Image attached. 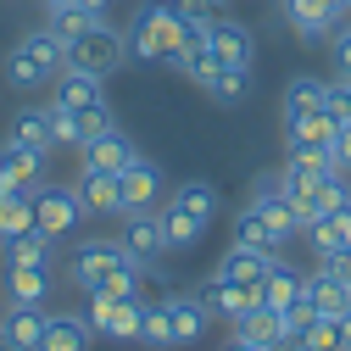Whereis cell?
<instances>
[{
    "instance_id": "cell-15",
    "label": "cell",
    "mask_w": 351,
    "mask_h": 351,
    "mask_svg": "<svg viewBox=\"0 0 351 351\" xmlns=\"http://www.w3.org/2000/svg\"><path fill=\"white\" fill-rule=\"evenodd\" d=\"M128 156H134V145H128V134H117V128H106V134H95V140L78 145L84 173H123Z\"/></svg>"
},
{
    "instance_id": "cell-1",
    "label": "cell",
    "mask_w": 351,
    "mask_h": 351,
    "mask_svg": "<svg viewBox=\"0 0 351 351\" xmlns=\"http://www.w3.org/2000/svg\"><path fill=\"white\" fill-rule=\"evenodd\" d=\"M67 279L90 295V290H117V295H140V262L123 251V240H78L67 256Z\"/></svg>"
},
{
    "instance_id": "cell-14",
    "label": "cell",
    "mask_w": 351,
    "mask_h": 351,
    "mask_svg": "<svg viewBox=\"0 0 351 351\" xmlns=\"http://www.w3.org/2000/svg\"><path fill=\"white\" fill-rule=\"evenodd\" d=\"M117 179H123V206H128V212H134V206H156V195H162V167H156L151 156L134 151Z\"/></svg>"
},
{
    "instance_id": "cell-49",
    "label": "cell",
    "mask_w": 351,
    "mask_h": 351,
    "mask_svg": "<svg viewBox=\"0 0 351 351\" xmlns=\"http://www.w3.org/2000/svg\"><path fill=\"white\" fill-rule=\"evenodd\" d=\"M67 6H78V0H45V12H67Z\"/></svg>"
},
{
    "instance_id": "cell-32",
    "label": "cell",
    "mask_w": 351,
    "mask_h": 351,
    "mask_svg": "<svg viewBox=\"0 0 351 351\" xmlns=\"http://www.w3.org/2000/svg\"><path fill=\"white\" fill-rule=\"evenodd\" d=\"M140 346H151V351H173L167 301H145V306H140Z\"/></svg>"
},
{
    "instance_id": "cell-20",
    "label": "cell",
    "mask_w": 351,
    "mask_h": 351,
    "mask_svg": "<svg viewBox=\"0 0 351 351\" xmlns=\"http://www.w3.org/2000/svg\"><path fill=\"white\" fill-rule=\"evenodd\" d=\"M45 324H51L45 306H6V318H0V329H6V340L17 351H39L45 346Z\"/></svg>"
},
{
    "instance_id": "cell-23",
    "label": "cell",
    "mask_w": 351,
    "mask_h": 351,
    "mask_svg": "<svg viewBox=\"0 0 351 351\" xmlns=\"http://www.w3.org/2000/svg\"><path fill=\"white\" fill-rule=\"evenodd\" d=\"M306 301H313V313L318 318H346L351 313V285H340L335 274H313V279H306Z\"/></svg>"
},
{
    "instance_id": "cell-30",
    "label": "cell",
    "mask_w": 351,
    "mask_h": 351,
    "mask_svg": "<svg viewBox=\"0 0 351 351\" xmlns=\"http://www.w3.org/2000/svg\"><path fill=\"white\" fill-rule=\"evenodd\" d=\"M285 351H346V318H313L301 340H290Z\"/></svg>"
},
{
    "instance_id": "cell-13",
    "label": "cell",
    "mask_w": 351,
    "mask_h": 351,
    "mask_svg": "<svg viewBox=\"0 0 351 351\" xmlns=\"http://www.w3.org/2000/svg\"><path fill=\"white\" fill-rule=\"evenodd\" d=\"M45 295H51L45 262H12L6 268V306H45Z\"/></svg>"
},
{
    "instance_id": "cell-29",
    "label": "cell",
    "mask_w": 351,
    "mask_h": 351,
    "mask_svg": "<svg viewBox=\"0 0 351 351\" xmlns=\"http://www.w3.org/2000/svg\"><path fill=\"white\" fill-rule=\"evenodd\" d=\"M23 229H34V195L0 184V240H12V234H23Z\"/></svg>"
},
{
    "instance_id": "cell-43",
    "label": "cell",
    "mask_w": 351,
    "mask_h": 351,
    "mask_svg": "<svg viewBox=\"0 0 351 351\" xmlns=\"http://www.w3.org/2000/svg\"><path fill=\"white\" fill-rule=\"evenodd\" d=\"M318 268H324V274H335L340 285H351V245H340V251H329V256H318Z\"/></svg>"
},
{
    "instance_id": "cell-33",
    "label": "cell",
    "mask_w": 351,
    "mask_h": 351,
    "mask_svg": "<svg viewBox=\"0 0 351 351\" xmlns=\"http://www.w3.org/2000/svg\"><path fill=\"white\" fill-rule=\"evenodd\" d=\"M206 95H212V101H223V106L245 101V95H251V67H229V62H223V67L212 73V84H206Z\"/></svg>"
},
{
    "instance_id": "cell-7",
    "label": "cell",
    "mask_w": 351,
    "mask_h": 351,
    "mask_svg": "<svg viewBox=\"0 0 351 351\" xmlns=\"http://www.w3.org/2000/svg\"><path fill=\"white\" fill-rule=\"evenodd\" d=\"M279 12H285V23L295 28V39H306V45H318V39H329V34L340 28L335 0H279Z\"/></svg>"
},
{
    "instance_id": "cell-50",
    "label": "cell",
    "mask_w": 351,
    "mask_h": 351,
    "mask_svg": "<svg viewBox=\"0 0 351 351\" xmlns=\"http://www.w3.org/2000/svg\"><path fill=\"white\" fill-rule=\"evenodd\" d=\"M335 12H340V23H351V0H335Z\"/></svg>"
},
{
    "instance_id": "cell-31",
    "label": "cell",
    "mask_w": 351,
    "mask_h": 351,
    "mask_svg": "<svg viewBox=\"0 0 351 351\" xmlns=\"http://www.w3.org/2000/svg\"><path fill=\"white\" fill-rule=\"evenodd\" d=\"M313 106H329V84L324 78H290L285 84V117H295V112H313Z\"/></svg>"
},
{
    "instance_id": "cell-39",
    "label": "cell",
    "mask_w": 351,
    "mask_h": 351,
    "mask_svg": "<svg viewBox=\"0 0 351 351\" xmlns=\"http://www.w3.org/2000/svg\"><path fill=\"white\" fill-rule=\"evenodd\" d=\"M167 12L179 17L184 28H212V17H217L212 0H167Z\"/></svg>"
},
{
    "instance_id": "cell-47",
    "label": "cell",
    "mask_w": 351,
    "mask_h": 351,
    "mask_svg": "<svg viewBox=\"0 0 351 351\" xmlns=\"http://www.w3.org/2000/svg\"><path fill=\"white\" fill-rule=\"evenodd\" d=\"M78 6H84V12H90V17H101V12L112 6V0H78Z\"/></svg>"
},
{
    "instance_id": "cell-11",
    "label": "cell",
    "mask_w": 351,
    "mask_h": 351,
    "mask_svg": "<svg viewBox=\"0 0 351 351\" xmlns=\"http://www.w3.org/2000/svg\"><path fill=\"white\" fill-rule=\"evenodd\" d=\"M0 184L34 195L39 184H45V151H28V145H12L6 140V151H0Z\"/></svg>"
},
{
    "instance_id": "cell-44",
    "label": "cell",
    "mask_w": 351,
    "mask_h": 351,
    "mask_svg": "<svg viewBox=\"0 0 351 351\" xmlns=\"http://www.w3.org/2000/svg\"><path fill=\"white\" fill-rule=\"evenodd\" d=\"M329 112H335V117H351V73H340V78L329 84Z\"/></svg>"
},
{
    "instance_id": "cell-8",
    "label": "cell",
    "mask_w": 351,
    "mask_h": 351,
    "mask_svg": "<svg viewBox=\"0 0 351 351\" xmlns=\"http://www.w3.org/2000/svg\"><path fill=\"white\" fill-rule=\"evenodd\" d=\"M335 128H340V117L329 112V106H313V112H295V117H285V140H290V151H329L335 145Z\"/></svg>"
},
{
    "instance_id": "cell-40",
    "label": "cell",
    "mask_w": 351,
    "mask_h": 351,
    "mask_svg": "<svg viewBox=\"0 0 351 351\" xmlns=\"http://www.w3.org/2000/svg\"><path fill=\"white\" fill-rule=\"evenodd\" d=\"M51 134H56V145H84V128H78V112H67V106H56L51 101Z\"/></svg>"
},
{
    "instance_id": "cell-41",
    "label": "cell",
    "mask_w": 351,
    "mask_h": 351,
    "mask_svg": "<svg viewBox=\"0 0 351 351\" xmlns=\"http://www.w3.org/2000/svg\"><path fill=\"white\" fill-rule=\"evenodd\" d=\"M117 301H123L117 290H90V313H84V318L95 324V335H101V329L112 324V313H117Z\"/></svg>"
},
{
    "instance_id": "cell-27",
    "label": "cell",
    "mask_w": 351,
    "mask_h": 351,
    "mask_svg": "<svg viewBox=\"0 0 351 351\" xmlns=\"http://www.w3.org/2000/svg\"><path fill=\"white\" fill-rule=\"evenodd\" d=\"M12 145L51 151V145H56V134H51V106H28V112H17V123H12Z\"/></svg>"
},
{
    "instance_id": "cell-51",
    "label": "cell",
    "mask_w": 351,
    "mask_h": 351,
    "mask_svg": "<svg viewBox=\"0 0 351 351\" xmlns=\"http://www.w3.org/2000/svg\"><path fill=\"white\" fill-rule=\"evenodd\" d=\"M340 229H346V245H351V206L340 212Z\"/></svg>"
},
{
    "instance_id": "cell-54",
    "label": "cell",
    "mask_w": 351,
    "mask_h": 351,
    "mask_svg": "<svg viewBox=\"0 0 351 351\" xmlns=\"http://www.w3.org/2000/svg\"><path fill=\"white\" fill-rule=\"evenodd\" d=\"M212 6H229V0H212Z\"/></svg>"
},
{
    "instance_id": "cell-42",
    "label": "cell",
    "mask_w": 351,
    "mask_h": 351,
    "mask_svg": "<svg viewBox=\"0 0 351 351\" xmlns=\"http://www.w3.org/2000/svg\"><path fill=\"white\" fill-rule=\"evenodd\" d=\"M78 128H84V140H95V134H106V128H117V123H112V106H90V112H78Z\"/></svg>"
},
{
    "instance_id": "cell-28",
    "label": "cell",
    "mask_w": 351,
    "mask_h": 351,
    "mask_svg": "<svg viewBox=\"0 0 351 351\" xmlns=\"http://www.w3.org/2000/svg\"><path fill=\"white\" fill-rule=\"evenodd\" d=\"M234 240L240 245H256V251H279L285 240L274 234V223H268V217H262V206L251 201V206H240V217H234Z\"/></svg>"
},
{
    "instance_id": "cell-25",
    "label": "cell",
    "mask_w": 351,
    "mask_h": 351,
    "mask_svg": "<svg viewBox=\"0 0 351 351\" xmlns=\"http://www.w3.org/2000/svg\"><path fill=\"white\" fill-rule=\"evenodd\" d=\"M301 290H306V279H301L295 268H285L279 256H274V268H268V279L256 285V295H262V306H274V313H285V306H290V301H295Z\"/></svg>"
},
{
    "instance_id": "cell-3",
    "label": "cell",
    "mask_w": 351,
    "mask_h": 351,
    "mask_svg": "<svg viewBox=\"0 0 351 351\" xmlns=\"http://www.w3.org/2000/svg\"><path fill=\"white\" fill-rule=\"evenodd\" d=\"M62 67H67V45H62L51 28H39V34H28V39L12 45V56H6V84H12V90H51Z\"/></svg>"
},
{
    "instance_id": "cell-10",
    "label": "cell",
    "mask_w": 351,
    "mask_h": 351,
    "mask_svg": "<svg viewBox=\"0 0 351 351\" xmlns=\"http://www.w3.org/2000/svg\"><path fill=\"white\" fill-rule=\"evenodd\" d=\"M167 324H173V346H195V340L206 335V324H212L201 290H179V295H167Z\"/></svg>"
},
{
    "instance_id": "cell-17",
    "label": "cell",
    "mask_w": 351,
    "mask_h": 351,
    "mask_svg": "<svg viewBox=\"0 0 351 351\" xmlns=\"http://www.w3.org/2000/svg\"><path fill=\"white\" fill-rule=\"evenodd\" d=\"M251 201L262 206V217H268V223H274V234H279V240L301 234V212H295V201H290V195L279 190V173H274V179H262Z\"/></svg>"
},
{
    "instance_id": "cell-4",
    "label": "cell",
    "mask_w": 351,
    "mask_h": 351,
    "mask_svg": "<svg viewBox=\"0 0 351 351\" xmlns=\"http://www.w3.org/2000/svg\"><path fill=\"white\" fill-rule=\"evenodd\" d=\"M123 56H128V39H123L117 28H106V23H90V28L67 45V67L90 73V78H101V84L123 67Z\"/></svg>"
},
{
    "instance_id": "cell-34",
    "label": "cell",
    "mask_w": 351,
    "mask_h": 351,
    "mask_svg": "<svg viewBox=\"0 0 351 351\" xmlns=\"http://www.w3.org/2000/svg\"><path fill=\"white\" fill-rule=\"evenodd\" d=\"M162 234H167V251H195L206 229H201V223H190V217L167 201V206H162Z\"/></svg>"
},
{
    "instance_id": "cell-48",
    "label": "cell",
    "mask_w": 351,
    "mask_h": 351,
    "mask_svg": "<svg viewBox=\"0 0 351 351\" xmlns=\"http://www.w3.org/2000/svg\"><path fill=\"white\" fill-rule=\"evenodd\" d=\"M223 351H268V346H245V340H229Z\"/></svg>"
},
{
    "instance_id": "cell-36",
    "label": "cell",
    "mask_w": 351,
    "mask_h": 351,
    "mask_svg": "<svg viewBox=\"0 0 351 351\" xmlns=\"http://www.w3.org/2000/svg\"><path fill=\"white\" fill-rule=\"evenodd\" d=\"M140 306H145L140 295H123L117 313H112V324H106L101 335H106V340H140Z\"/></svg>"
},
{
    "instance_id": "cell-45",
    "label": "cell",
    "mask_w": 351,
    "mask_h": 351,
    "mask_svg": "<svg viewBox=\"0 0 351 351\" xmlns=\"http://www.w3.org/2000/svg\"><path fill=\"white\" fill-rule=\"evenodd\" d=\"M329 151H335V167H340V173H351V117H340L335 145H329Z\"/></svg>"
},
{
    "instance_id": "cell-53",
    "label": "cell",
    "mask_w": 351,
    "mask_h": 351,
    "mask_svg": "<svg viewBox=\"0 0 351 351\" xmlns=\"http://www.w3.org/2000/svg\"><path fill=\"white\" fill-rule=\"evenodd\" d=\"M346 351H351V313H346Z\"/></svg>"
},
{
    "instance_id": "cell-18",
    "label": "cell",
    "mask_w": 351,
    "mask_h": 351,
    "mask_svg": "<svg viewBox=\"0 0 351 351\" xmlns=\"http://www.w3.org/2000/svg\"><path fill=\"white\" fill-rule=\"evenodd\" d=\"M234 340H245V346H268V351H285V324H279V313H274V306H251V313H240L234 324Z\"/></svg>"
},
{
    "instance_id": "cell-21",
    "label": "cell",
    "mask_w": 351,
    "mask_h": 351,
    "mask_svg": "<svg viewBox=\"0 0 351 351\" xmlns=\"http://www.w3.org/2000/svg\"><path fill=\"white\" fill-rule=\"evenodd\" d=\"M90 340H95V324L84 313H51L45 346H39V351H90Z\"/></svg>"
},
{
    "instance_id": "cell-46",
    "label": "cell",
    "mask_w": 351,
    "mask_h": 351,
    "mask_svg": "<svg viewBox=\"0 0 351 351\" xmlns=\"http://www.w3.org/2000/svg\"><path fill=\"white\" fill-rule=\"evenodd\" d=\"M329 51H335V62H340V73H351V23H340V28L329 34Z\"/></svg>"
},
{
    "instance_id": "cell-52",
    "label": "cell",
    "mask_w": 351,
    "mask_h": 351,
    "mask_svg": "<svg viewBox=\"0 0 351 351\" xmlns=\"http://www.w3.org/2000/svg\"><path fill=\"white\" fill-rule=\"evenodd\" d=\"M0 351H17V346H12V340H6V329H0Z\"/></svg>"
},
{
    "instance_id": "cell-26",
    "label": "cell",
    "mask_w": 351,
    "mask_h": 351,
    "mask_svg": "<svg viewBox=\"0 0 351 351\" xmlns=\"http://www.w3.org/2000/svg\"><path fill=\"white\" fill-rule=\"evenodd\" d=\"M167 201L179 206V212L190 217V223H201V229H212V217H217V190H212V184H201V179H190V184H179V190H173Z\"/></svg>"
},
{
    "instance_id": "cell-37",
    "label": "cell",
    "mask_w": 351,
    "mask_h": 351,
    "mask_svg": "<svg viewBox=\"0 0 351 351\" xmlns=\"http://www.w3.org/2000/svg\"><path fill=\"white\" fill-rule=\"evenodd\" d=\"M90 23H101V17H90L84 6H67V12H51V34L62 39V45H73V39L90 28Z\"/></svg>"
},
{
    "instance_id": "cell-19",
    "label": "cell",
    "mask_w": 351,
    "mask_h": 351,
    "mask_svg": "<svg viewBox=\"0 0 351 351\" xmlns=\"http://www.w3.org/2000/svg\"><path fill=\"white\" fill-rule=\"evenodd\" d=\"M274 268V251H256V245H229L223 262H217V279H234V285H262Z\"/></svg>"
},
{
    "instance_id": "cell-24",
    "label": "cell",
    "mask_w": 351,
    "mask_h": 351,
    "mask_svg": "<svg viewBox=\"0 0 351 351\" xmlns=\"http://www.w3.org/2000/svg\"><path fill=\"white\" fill-rule=\"evenodd\" d=\"M51 251H56V240L34 223V229H23L12 240H0V268H12V262H45L51 268Z\"/></svg>"
},
{
    "instance_id": "cell-38",
    "label": "cell",
    "mask_w": 351,
    "mask_h": 351,
    "mask_svg": "<svg viewBox=\"0 0 351 351\" xmlns=\"http://www.w3.org/2000/svg\"><path fill=\"white\" fill-rule=\"evenodd\" d=\"M313 318H318V313H313V301H306V290H301V295L285 306V313H279V324H285V346H290V340H301Z\"/></svg>"
},
{
    "instance_id": "cell-6",
    "label": "cell",
    "mask_w": 351,
    "mask_h": 351,
    "mask_svg": "<svg viewBox=\"0 0 351 351\" xmlns=\"http://www.w3.org/2000/svg\"><path fill=\"white\" fill-rule=\"evenodd\" d=\"M123 217H128V223H123V234H117V240H123V251L134 256L140 268H151V262L167 251V234H162V212H156V206H134V212H123Z\"/></svg>"
},
{
    "instance_id": "cell-9",
    "label": "cell",
    "mask_w": 351,
    "mask_h": 351,
    "mask_svg": "<svg viewBox=\"0 0 351 351\" xmlns=\"http://www.w3.org/2000/svg\"><path fill=\"white\" fill-rule=\"evenodd\" d=\"M206 45H212V56H217V62H229V67H251V56H256L251 28H245V23H234V17H212Z\"/></svg>"
},
{
    "instance_id": "cell-16",
    "label": "cell",
    "mask_w": 351,
    "mask_h": 351,
    "mask_svg": "<svg viewBox=\"0 0 351 351\" xmlns=\"http://www.w3.org/2000/svg\"><path fill=\"white\" fill-rule=\"evenodd\" d=\"M51 101H56V106H67V112L106 106V95H101V78L78 73V67H62V73H56V84H51Z\"/></svg>"
},
{
    "instance_id": "cell-2",
    "label": "cell",
    "mask_w": 351,
    "mask_h": 351,
    "mask_svg": "<svg viewBox=\"0 0 351 351\" xmlns=\"http://www.w3.org/2000/svg\"><path fill=\"white\" fill-rule=\"evenodd\" d=\"M190 39H206V28H184L179 17L167 12V0H156V6H145V12L134 17L128 51H134L140 62H179Z\"/></svg>"
},
{
    "instance_id": "cell-35",
    "label": "cell",
    "mask_w": 351,
    "mask_h": 351,
    "mask_svg": "<svg viewBox=\"0 0 351 351\" xmlns=\"http://www.w3.org/2000/svg\"><path fill=\"white\" fill-rule=\"evenodd\" d=\"M301 234H306V245H313V256H329V251H340V245H346L340 212H324V217H313V223H306Z\"/></svg>"
},
{
    "instance_id": "cell-12",
    "label": "cell",
    "mask_w": 351,
    "mask_h": 351,
    "mask_svg": "<svg viewBox=\"0 0 351 351\" xmlns=\"http://www.w3.org/2000/svg\"><path fill=\"white\" fill-rule=\"evenodd\" d=\"M201 301H206V313H212V318L234 324L240 313H251L262 295H256V285H234V279H217V274H212V285H201Z\"/></svg>"
},
{
    "instance_id": "cell-22",
    "label": "cell",
    "mask_w": 351,
    "mask_h": 351,
    "mask_svg": "<svg viewBox=\"0 0 351 351\" xmlns=\"http://www.w3.org/2000/svg\"><path fill=\"white\" fill-rule=\"evenodd\" d=\"M78 195H84V206H90L95 217H123V212H128L117 173H84V179H78Z\"/></svg>"
},
{
    "instance_id": "cell-5",
    "label": "cell",
    "mask_w": 351,
    "mask_h": 351,
    "mask_svg": "<svg viewBox=\"0 0 351 351\" xmlns=\"http://www.w3.org/2000/svg\"><path fill=\"white\" fill-rule=\"evenodd\" d=\"M84 217H90V206H84L78 184H39V190H34V223L45 229L51 240L73 234Z\"/></svg>"
}]
</instances>
